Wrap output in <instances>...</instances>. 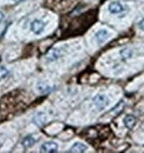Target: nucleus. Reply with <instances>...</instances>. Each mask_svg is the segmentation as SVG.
<instances>
[{
	"instance_id": "f257e3e1",
	"label": "nucleus",
	"mask_w": 144,
	"mask_h": 153,
	"mask_svg": "<svg viewBox=\"0 0 144 153\" xmlns=\"http://www.w3.org/2000/svg\"><path fill=\"white\" fill-rule=\"evenodd\" d=\"M92 101L99 111H103L110 104V100H109L108 97L103 94H98V95L95 96L93 97Z\"/></svg>"
},
{
	"instance_id": "f03ea898",
	"label": "nucleus",
	"mask_w": 144,
	"mask_h": 153,
	"mask_svg": "<svg viewBox=\"0 0 144 153\" xmlns=\"http://www.w3.org/2000/svg\"><path fill=\"white\" fill-rule=\"evenodd\" d=\"M45 27V22L42 20H35L30 24V29L31 31L36 35H40L42 33L43 29Z\"/></svg>"
},
{
	"instance_id": "7ed1b4c3",
	"label": "nucleus",
	"mask_w": 144,
	"mask_h": 153,
	"mask_svg": "<svg viewBox=\"0 0 144 153\" xmlns=\"http://www.w3.org/2000/svg\"><path fill=\"white\" fill-rule=\"evenodd\" d=\"M41 152L53 153L58 152V144L54 142H47L44 143L41 146Z\"/></svg>"
},
{
	"instance_id": "20e7f679",
	"label": "nucleus",
	"mask_w": 144,
	"mask_h": 153,
	"mask_svg": "<svg viewBox=\"0 0 144 153\" xmlns=\"http://www.w3.org/2000/svg\"><path fill=\"white\" fill-rule=\"evenodd\" d=\"M108 9H109V12L112 14H118V13H121L122 12L125 11V7L124 5L120 3V2H111L109 6H108Z\"/></svg>"
},
{
	"instance_id": "39448f33",
	"label": "nucleus",
	"mask_w": 144,
	"mask_h": 153,
	"mask_svg": "<svg viewBox=\"0 0 144 153\" xmlns=\"http://www.w3.org/2000/svg\"><path fill=\"white\" fill-rule=\"evenodd\" d=\"M47 121V116L44 112H38L36 113L34 118H33V122L37 126V127H42L45 125Z\"/></svg>"
},
{
	"instance_id": "423d86ee",
	"label": "nucleus",
	"mask_w": 144,
	"mask_h": 153,
	"mask_svg": "<svg viewBox=\"0 0 144 153\" xmlns=\"http://www.w3.org/2000/svg\"><path fill=\"white\" fill-rule=\"evenodd\" d=\"M95 37H96V40L98 44H102L109 37V32L106 29H100L95 34Z\"/></svg>"
},
{
	"instance_id": "0eeeda50",
	"label": "nucleus",
	"mask_w": 144,
	"mask_h": 153,
	"mask_svg": "<svg viewBox=\"0 0 144 153\" xmlns=\"http://www.w3.org/2000/svg\"><path fill=\"white\" fill-rule=\"evenodd\" d=\"M88 150V146L85 145L82 143H75L73 144V146L70 148L69 152L70 153H82L85 152Z\"/></svg>"
},
{
	"instance_id": "6e6552de",
	"label": "nucleus",
	"mask_w": 144,
	"mask_h": 153,
	"mask_svg": "<svg viewBox=\"0 0 144 153\" xmlns=\"http://www.w3.org/2000/svg\"><path fill=\"white\" fill-rule=\"evenodd\" d=\"M124 125L126 128L132 129L136 125V118L134 115L128 114L124 118Z\"/></svg>"
},
{
	"instance_id": "1a4fd4ad",
	"label": "nucleus",
	"mask_w": 144,
	"mask_h": 153,
	"mask_svg": "<svg viewBox=\"0 0 144 153\" xmlns=\"http://www.w3.org/2000/svg\"><path fill=\"white\" fill-rule=\"evenodd\" d=\"M59 56H60V51L58 49H52V50H50L47 53L46 59L49 60V61H50V62H52V61L57 60L59 58Z\"/></svg>"
},
{
	"instance_id": "9d476101",
	"label": "nucleus",
	"mask_w": 144,
	"mask_h": 153,
	"mask_svg": "<svg viewBox=\"0 0 144 153\" xmlns=\"http://www.w3.org/2000/svg\"><path fill=\"white\" fill-rule=\"evenodd\" d=\"M36 143V139L32 136V135H28L27 137H25L23 140H22V146L25 148V149H28V148H31L34 144Z\"/></svg>"
},
{
	"instance_id": "9b49d317",
	"label": "nucleus",
	"mask_w": 144,
	"mask_h": 153,
	"mask_svg": "<svg viewBox=\"0 0 144 153\" xmlns=\"http://www.w3.org/2000/svg\"><path fill=\"white\" fill-rule=\"evenodd\" d=\"M133 54H134L133 51L131 49H129V48H124L120 51V56L125 60L131 59L133 57Z\"/></svg>"
},
{
	"instance_id": "f8f14e48",
	"label": "nucleus",
	"mask_w": 144,
	"mask_h": 153,
	"mask_svg": "<svg viewBox=\"0 0 144 153\" xmlns=\"http://www.w3.org/2000/svg\"><path fill=\"white\" fill-rule=\"evenodd\" d=\"M37 89L42 92V93H49V92H50L51 91V89H52V88L50 87V86H49V85H47V84H45V83H43V82H39L38 84H37Z\"/></svg>"
},
{
	"instance_id": "ddd939ff",
	"label": "nucleus",
	"mask_w": 144,
	"mask_h": 153,
	"mask_svg": "<svg viewBox=\"0 0 144 153\" xmlns=\"http://www.w3.org/2000/svg\"><path fill=\"white\" fill-rule=\"evenodd\" d=\"M8 74H9V71H8L5 67L1 66V67H0V79L5 78Z\"/></svg>"
},
{
	"instance_id": "4468645a",
	"label": "nucleus",
	"mask_w": 144,
	"mask_h": 153,
	"mask_svg": "<svg viewBox=\"0 0 144 153\" xmlns=\"http://www.w3.org/2000/svg\"><path fill=\"white\" fill-rule=\"evenodd\" d=\"M138 26H139L140 29H142L143 31H144V19H143V20H142L141 22H139Z\"/></svg>"
},
{
	"instance_id": "2eb2a0df",
	"label": "nucleus",
	"mask_w": 144,
	"mask_h": 153,
	"mask_svg": "<svg viewBox=\"0 0 144 153\" xmlns=\"http://www.w3.org/2000/svg\"><path fill=\"white\" fill-rule=\"evenodd\" d=\"M4 13L0 11V22L4 20Z\"/></svg>"
},
{
	"instance_id": "dca6fc26",
	"label": "nucleus",
	"mask_w": 144,
	"mask_h": 153,
	"mask_svg": "<svg viewBox=\"0 0 144 153\" xmlns=\"http://www.w3.org/2000/svg\"><path fill=\"white\" fill-rule=\"evenodd\" d=\"M13 1H15V2H21L22 0H13Z\"/></svg>"
}]
</instances>
